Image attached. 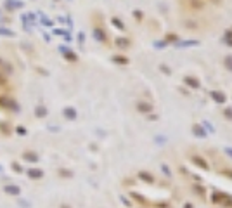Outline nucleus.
<instances>
[{"mask_svg":"<svg viewBox=\"0 0 232 208\" xmlns=\"http://www.w3.org/2000/svg\"><path fill=\"white\" fill-rule=\"evenodd\" d=\"M184 83L189 85L191 89H199V80L194 76H184Z\"/></svg>","mask_w":232,"mask_h":208,"instance_id":"nucleus-1","label":"nucleus"},{"mask_svg":"<svg viewBox=\"0 0 232 208\" xmlns=\"http://www.w3.org/2000/svg\"><path fill=\"white\" fill-rule=\"evenodd\" d=\"M210 96H211V99H215V101L218 102V104H223V102H225V99H227L222 92H220V90H211Z\"/></svg>","mask_w":232,"mask_h":208,"instance_id":"nucleus-2","label":"nucleus"},{"mask_svg":"<svg viewBox=\"0 0 232 208\" xmlns=\"http://www.w3.org/2000/svg\"><path fill=\"white\" fill-rule=\"evenodd\" d=\"M114 44L118 45L120 49H127V47H130V40H128V38H116Z\"/></svg>","mask_w":232,"mask_h":208,"instance_id":"nucleus-3","label":"nucleus"},{"mask_svg":"<svg viewBox=\"0 0 232 208\" xmlns=\"http://www.w3.org/2000/svg\"><path fill=\"white\" fill-rule=\"evenodd\" d=\"M189 5H191L192 9H196V11H201L203 7H205V4H203L201 0H189Z\"/></svg>","mask_w":232,"mask_h":208,"instance_id":"nucleus-4","label":"nucleus"},{"mask_svg":"<svg viewBox=\"0 0 232 208\" xmlns=\"http://www.w3.org/2000/svg\"><path fill=\"white\" fill-rule=\"evenodd\" d=\"M137 108H139V111H142V113H149V111L153 109V106H151V104H147V102H140Z\"/></svg>","mask_w":232,"mask_h":208,"instance_id":"nucleus-5","label":"nucleus"},{"mask_svg":"<svg viewBox=\"0 0 232 208\" xmlns=\"http://www.w3.org/2000/svg\"><path fill=\"white\" fill-rule=\"evenodd\" d=\"M113 61H114V62H118V64H128V62H130L127 57H125V56H114Z\"/></svg>","mask_w":232,"mask_h":208,"instance_id":"nucleus-6","label":"nucleus"},{"mask_svg":"<svg viewBox=\"0 0 232 208\" xmlns=\"http://www.w3.org/2000/svg\"><path fill=\"white\" fill-rule=\"evenodd\" d=\"M192 161H194L196 165H199L201 168H208V165H206L205 161H203V158H201V156H194V158H192Z\"/></svg>","mask_w":232,"mask_h":208,"instance_id":"nucleus-7","label":"nucleus"},{"mask_svg":"<svg viewBox=\"0 0 232 208\" xmlns=\"http://www.w3.org/2000/svg\"><path fill=\"white\" fill-rule=\"evenodd\" d=\"M199 42L197 40H187V42H180V47H191V45H197Z\"/></svg>","mask_w":232,"mask_h":208,"instance_id":"nucleus-8","label":"nucleus"},{"mask_svg":"<svg viewBox=\"0 0 232 208\" xmlns=\"http://www.w3.org/2000/svg\"><path fill=\"white\" fill-rule=\"evenodd\" d=\"M95 38L106 42V33H104V30H97V28H95Z\"/></svg>","mask_w":232,"mask_h":208,"instance_id":"nucleus-9","label":"nucleus"},{"mask_svg":"<svg viewBox=\"0 0 232 208\" xmlns=\"http://www.w3.org/2000/svg\"><path fill=\"white\" fill-rule=\"evenodd\" d=\"M111 21H113V24H114V26H116V28H120V30H125V26H123V23L120 21L118 18H113V19H111Z\"/></svg>","mask_w":232,"mask_h":208,"instance_id":"nucleus-10","label":"nucleus"},{"mask_svg":"<svg viewBox=\"0 0 232 208\" xmlns=\"http://www.w3.org/2000/svg\"><path fill=\"white\" fill-rule=\"evenodd\" d=\"M225 68H227L229 71H232V56H227V57H225Z\"/></svg>","mask_w":232,"mask_h":208,"instance_id":"nucleus-11","label":"nucleus"},{"mask_svg":"<svg viewBox=\"0 0 232 208\" xmlns=\"http://www.w3.org/2000/svg\"><path fill=\"white\" fill-rule=\"evenodd\" d=\"M194 134H196V135H201V137H203V135H205V132H203V129H201V127H197V125H194Z\"/></svg>","mask_w":232,"mask_h":208,"instance_id":"nucleus-12","label":"nucleus"},{"mask_svg":"<svg viewBox=\"0 0 232 208\" xmlns=\"http://www.w3.org/2000/svg\"><path fill=\"white\" fill-rule=\"evenodd\" d=\"M175 40H177L175 33H168V35H167V42H175Z\"/></svg>","mask_w":232,"mask_h":208,"instance_id":"nucleus-13","label":"nucleus"},{"mask_svg":"<svg viewBox=\"0 0 232 208\" xmlns=\"http://www.w3.org/2000/svg\"><path fill=\"white\" fill-rule=\"evenodd\" d=\"M223 115L227 116V118H229V120H232V108H227V109L223 111Z\"/></svg>","mask_w":232,"mask_h":208,"instance_id":"nucleus-14","label":"nucleus"},{"mask_svg":"<svg viewBox=\"0 0 232 208\" xmlns=\"http://www.w3.org/2000/svg\"><path fill=\"white\" fill-rule=\"evenodd\" d=\"M225 35H227V38H229V40H230V38H232V30H229V31H227V33H225Z\"/></svg>","mask_w":232,"mask_h":208,"instance_id":"nucleus-15","label":"nucleus"},{"mask_svg":"<svg viewBox=\"0 0 232 208\" xmlns=\"http://www.w3.org/2000/svg\"><path fill=\"white\" fill-rule=\"evenodd\" d=\"M161 70H163V71H165V73H170V70H168V68H167V66H165V64H163V66H161Z\"/></svg>","mask_w":232,"mask_h":208,"instance_id":"nucleus-16","label":"nucleus"},{"mask_svg":"<svg viewBox=\"0 0 232 208\" xmlns=\"http://www.w3.org/2000/svg\"><path fill=\"white\" fill-rule=\"evenodd\" d=\"M225 153H227V155H230V156H232V149H225Z\"/></svg>","mask_w":232,"mask_h":208,"instance_id":"nucleus-17","label":"nucleus"}]
</instances>
